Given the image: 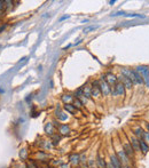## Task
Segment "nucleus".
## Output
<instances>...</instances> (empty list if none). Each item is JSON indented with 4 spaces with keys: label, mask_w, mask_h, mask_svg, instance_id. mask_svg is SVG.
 Listing matches in <instances>:
<instances>
[{
    "label": "nucleus",
    "mask_w": 149,
    "mask_h": 168,
    "mask_svg": "<svg viewBox=\"0 0 149 168\" xmlns=\"http://www.w3.org/2000/svg\"><path fill=\"white\" fill-rule=\"evenodd\" d=\"M143 79V85L149 88V66L147 65H138L135 69H134Z\"/></svg>",
    "instance_id": "1"
},
{
    "label": "nucleus",
    "mask_w": 149,
    "mask_h": 168,
    "mask_svg": "<svg viewBox=\"0 0 149 168\" xmlns=\"http://www.w3.org/2000/svg\"><path fill=\"white\" fill-rule=\"evenodd\" d=\"M120 144H122L123 150H124L125 153L127 154V157H128L130 159L134 160V158H135V151L133 150V147H132V145H131V142H130L128 137H126V135H124V140L120 142Z\"/></svg>",
    "instance_id": "2"
},
{
    "label": "nucleus",
    "mask_w": 149,
    "mask_h": 168,
    "mask_svg": "<svg viewBox=\"0 0 149 168\" xmlns=\"http://www.w3.org/2000/svg\"><path fill=\"white\" fill-rule=\"evenodd\" d=\"M115 153H116V155L118 157V159L122 161L123 166H124V165H131V159L127 157V154H126L125 151L123 150L122 144H119L118 147H115Z\"/></svg>",
    "instance_id": "3"
},
{
    "label": "nucleus",
    "mask_w": 149,
    "mask_h": 168,
    "mask_svg": "<svg viewBox=\"0 0 149 168\" xmlns=\"http://www.w3.org/2000/svg\"><path fill=\"white\" fill-rule=\"evenodd\" d=\"M100 89H101V94L103 96H109L111 94V87L106 81L104 75H101V78H100Z\"/></svg>",
    "instance_id": "4"
},
{
    "label": "nucleus",
    "mask_w": 149,
    "mask_h": 168,
    "mask_svg": "<svg viewBox=\"0 0 149 168\" xmlns=\"http://www.w3.org/2000/svg\"><path fill=\"white\" fill-rule=\"evenodd\" d=\"M111 95L115 96V97L124 96L125 95V87H124V85H123L120 81H118L116 85L111 88Z\"/></svg>",
    "instance_id": "5"
},
{
    "label": "nucleus",
    "mask_w": 149,
    "mask_h": 168,
    "mask_svg": "<svg viewBox=\"0 0 149 168\" xmlns=\"http://www.w3.org/2000/svg\"><path fill=\"white\" fill-rule=\"evenodd\" d=\"M131 81L133 82V85H143V79L142 77L134 70V69H131V77H130Z\"/></svg>",
    "instance_id": "6"
},
{
    "label": "nucleus",
    "mask_w": 149,
    "mask_h": 168,
    "mask_svg": "<svg viewBox=\"0 0 149 168\" xmlns=\"http://www.w3.org/2000/svg\"><path fill=\"white\" fill-rule=\"evenodd\" d=\"M92 97H100L102 94H101V89H100V80H94L92 82Z\"/></svg>",
    "instance_id": "7"
},
{
    "label": "nucleus",
    "mask_w": 149,
    "mask_h": 168,
    "mask_svg": "<svg viewBox=\"0 0 149 168\" xmlns=\"http://www.w3.org/2000/svg\"><path fill=\"white\" fill-rule=\"evenodd\" d=\"M118 81H120L123 85H124V87H125V89H128V91H131L132 88H133V82L131 81V79L130 78H127V77H124V75H119L118 77Z\"/></svg>",
    "instance_id": "8"
},
{
    "label": "nucleus",
    "mask_w": 149,
    "mask_h": 168,
    "mask_svg": "<svg viewBox=\"0 0 149 168\" xmlns=\"http://www.w3.org/2000/svg\"><path fill=\"white\" fill-rule=\"evenodd\" d=\"M128 140L131 142V145L133 147V150L135 151V153H140V145H139V138H136L133 134H131L128 136Z\"/></svg>",
    "instance_id": "9"
},
{
    "label": "nucleus",
    "mask_w": 149,
    "mask_h": 168,
    "mask_svg": "<svg viewBox=\"0 0 149 168\" xmlns=\"http://www.w3.org/2000/svg\"><path fill=\"white\" fill-rule=\"evenodd\" d=\"M104 77H106V81L109 83L110 86H115L116 83L118 82V77H117L116 74L111 73V72H109V73L104 74Z\"/></svg>",
    "instance_id": "10"
},
{
    "label": "nucleus",
    "mask_w": 149,
    "mask_h": 168,
    "mask_svg": "<svg viewBox=\"0 0 149 168\" xmlns=\"http://www.w3.org/2000/svg\"><path fill=\"white\" fill-rule=\"evenodd\" d=\"M144 132H146V129H143L141 126H135V127L132 129V134H133L136 138H139V140H143Z\"/></svg>",
    "instance_id": "11"
},
{
    "label": "nucleus",
    "mask_w": 149,
    "mask_h": 168,
    "mask_svg": "<svg viewBox=\"0 0 149 168\" xmlns=\"http://www.w3.org/2000/svg\"><path fill=\"white\" fill-rule=\"evenodd\" d=\"M109 158H110V162L116 167V168H123V163H122V161L118 159V157L116 155V153L115 152H112V153H110V155H109Z\"/></svg>",
    "instance_id": "12"
},
{
    "label": "nucleus",
    "mask_w": 149,
    "mask_h": 168,
    "mask_svg": "<svg viewBox=\"0 0 149 168\" xmlns=\"http://www.w3.org/2000/svg\"><path fill=\"white\" fill-rule=\"evenodd\" d=\"M63 110L67 111L68 113L72 114V116H76V113H77V111H78V109H76V106H74L72 103H71V104H64V105H63Z\"/></svg>",
    "instance_id": "13"
},
{
    "label": "nucleus",
    "mask_w": 149,
    "mask_h": 168,
    "mask_svg": "<svg viewBox=\"0 0 149 168\" xmlns=\"http://www.w3.org/2000/svg\"><path fill=\"white\" fill-rule=\"evenodd\" d=\"M139 145H140V153L141 154H147L149 152V145L144 142V140H139Z\"/></svg>",
    "instance_id": "14"
},
{
    "label": "nucleus",
    "mask_w": 149,
    "mask_h": 168,
    "mask_svg": "<svg viewBox=\"0 0 149 168\" xmlns=\"http://www.w3.org/2000/svg\"><path fill=\"white\" fill-rule=\"evenodd\" d=\"M83 97H85L86 100L92 97V86H90V85L83 86Z\"/></svg>",
    "instance_id": "15"
},
{
    "label": "nucleus",
    "mask_w": 149,
    "mask_h": 168,
    "mask_svg": "<svg viewBox=\"0 0 149 168\" xmlns=\"http://www.w3.org/2000/svg\"><path fill=\"white\" fill-rule=\"evenodd\" d=\"M57 130H59V134L61 136H63V135H67V134L70 133V127H69V125L63 124V125H60V127L57 128Z\"/></svg>",
    "instance_id": "16"
},
{
    "label": "nucleus",
    "mask_w": 149,
    "mask_h": 168,
    "mask_svg": "<svg viewBox=\"0 0 149 168\" xmlns=\"http://www.w3.org/2000/svg\"><path fill=\"white\" fill-rule=\"evenodd\" d=\"M61 100L64 104H71V102H73V100H74V96L71 94H63L61 96Z\"/></svg>",
    "instance_id": "17"
},
{
    "label": "nucleus",
    "mask_w": 149,
    "mask_h": 168,
    "mask_svg": "<svg viewBox=\"0 0 149 168\" xmlns=\"http://www.w3.org/2000/svg\"><path fill=\"white\" fill-rule=\"evenodd\" d=\"M69 161H70L71 165L77 166V165H79V162H80V155H79V154H72V155H70Z\"/></svg>",
    "instance_id": "18"
},
{
    "label": "nucleus",
    "mask_w": 149,
    "mask_h": 168,
    "mask_svg": "<svg viewBox=\"0 0 149 168\" xmlns=\"http://www.w3.org/2000/svg\"><path fill=\"white\" fill-rule=\"evenodd\" d=\"M54 129H55V127H54V125L52 122H47L46 124V126H45V133L47 135L53 136L54 135Z\"/></svg>",
    "instance_id": "19"
},
{
    "label": "nucleus",
    "mask_w": 149,
    "mask_h": 168,
    "mask_svg": "<svg viewBox=\"0 0 149 168\" xmlns=\"http://www.w3.org/2000/svg\"><path fill=\"white\" fill-rule=\"evenodd\" d=\"M96 165L99 168H107V162L100 154H98V157H96Z\"/></svg>",
    "instance_id": "20"
},
{
    "label": "nucleus",
    "mask_w": 149,
    "mask_h": 168,
    "mask_svg": "<svg viewBox=\"0 0 149 168\" xmlns=\"http://www.w3.org/2000/svg\"><path fill=\"white\" fill-rule=\"evenodd\" d=\"M55 116H56V118H57L59 120H61V121H65V120L68 119V116H67L62 110H60V109H57V111L55 112Z\"/></svg>",
    "instance_id": "21"
},
{
    "label": "nucleus",
    "mask_w": 149,
    "mask_h": 168,
    "mask_svg": "<svg viewBox=\"0 0 149 168\" xmlns=\"http://www.w3.org/2000/svg\"><path fill=\"white\" fill-rule=\"evenodd\" d=\"M120 73H122V75L130 78L131 77V69H128V67H122L120 69Z\"/></svg>",
    "instance_id": "22"
},
{
    "label": "nucleus",
    "mask_w": 149,
    "mask_h": 168,
    "mask_svg": "<svg viewBox=\"0 0 149 168\" xmlns=\"http://www.w3.org/2000/svg\"><path fill=\"white\" fill-rule=\"evenodd\" d=\"M72 104L76 106V109H82L83 106H84V103L79 100V99H74L73 100V102H72Z\"/></svg>",
    "instance_id": "23"
},
{
    "label": "nucleus",
    "mask_w": 149,
    "mask_h": 168,
    "mask_svg": "<svg viewBox=\"0 0 149 168\" xmlns=\"http://www.w3.org/2000/svg\"><path fill=\"white\" fill-rule=\"evenodd\" d=\"M73 96H74V99H80V97L83 96V87L78 88V89H77L76 92H74Z\"/></svg>",
    "instance_id": "24"
},
{
    "label": "nucleus",
    "mask_w": 149,
    "mask_h": 168,
    "mask_svg": "<svg viewBox=\"0 0 149 168\" xmlns=\"http://www.w3.org/2000/svg\"><path fill=\"white\" fill-rule=\"evenodd\" d=\"M48 158V155L45 153V152H43V151H40L39 153H38V159L40 160V161H46V159Z\"/></svg>",
    "instance_id": "25"
},
{
    "label": "nucleus",
    "mask_w": 149,
    "mask_h": 168,
    "mask_svg": "<svg viewBox=\"0 0 149 168\" xmlns=\"http://www.w3.org/2000/svg\"><path fill=\"white\" fill-rule=\"evenodd\" d=\"M126 17H141V19H144L146 16L144 15H140V14H128V15H125Z\"/></svg>",
    "instance_id": "26"
},
{
    "label": "nucleus",
    "mask_w": 149,
    "mask_h": 168,
    "mask_svg": "<svg viewBox=\"0 0 149 168\" xmlns=\"http://www.w3.org/2000/svg\"><path fill=\"white\" fill-rule=\"evenodd\" d=\"M143 140H144V142L149 145V132H144V135H143Z\"/></svg>",
    "instance_id": "27"
},
{
    "label": "nucleus",
    "mask_w": 149,
    "mask_h": 168,
    "mask_svg": "<svg viewBox=\"0 0 149 168\" xmlns=\"http://www.w3.org/2000/svg\"><path fill=\"white\" fill-rule=\"evenodd\" d=\"M98 26H88V28H85L84 29V33H87V32H90V31H93V30H95Z\"/></svg>",
    "instance_id": "28"
},
{
    "label": "nucleus",
    "mask_w": 149,
    "mask_h": 168,
    "mask_svg": "<svg viewBox=\"0 0 149 168\" xmlns=\"http://www.w3.org/2000/svg\"><path fill=\"white\" fill-rule=\"evenodd\" d=\"M119 15H125V13H124V12H118V13H115V14H112L111 16H114V17H115V16H119Z\"/></svg>",
    "instance_id": "29"
},
{
    "label": "nucleus",
    "mask_w": 149,
    "mask_h": 168,
    "mask_svg": "<svg viewBox=\"0 0 149 168\" xmlns=\"http://www.w3.org/2000/svg\"><path fill=\"white\" fill-rule=\"evenodd\" d=\"M6 28H7V24H4V25H0V33H1V32H3V31H4L5 29H6Z\"/></svg>",
    "instance_id": "30"
},
{
    "label": "nucleus",
    "mask_w": 149,
    "mask_h": 168,
    "mask_svg": "<svg viewBox=\"0 0 149 168\" xmlns=\"http://www.w3.org/2000/svg\"><path fill=\"white\" fill-rule=\"evenodd\" d=\"M68 19H70V15H64L60 19V21H64V20H68Z\"/></svg>",
    "instance_id": "31"
},
{
    "label": "nucleus",
    "mask_w": 149,
    "mask_h": 168,
    "mask_svg": "<svg viewBox=\"0 0 149 168\" xmlns=\"http://www.w3.org/2000/svg\"><path fill=\"white\" fill-rule=\"evenodd\" d=\"M107 168H116V167H115V166H114V165L109 161V162H107Z\"/></svg>",
    "instance_id": "32"
},
{
    "label": "nucleus",
    "mask_w": 149,
    "mask_h": 168,
    "mask_svg": "<svg viewBox=\"0 0 149 168\" xmlns=\"http://www.w3.org/2000/svg\"><path fill=\"white\" fill-rule=\"evenodd\" d=\"M5 7V1H1V0H0V9H3Z\"/></svg>",
    "instance_id": "33"
},
{
    "label": "nucleus",
    "mask_w": 149,
    "mask_h": 168,
    "mask_svg": "<svg viewBox=\"0 0 149 168\" xmlns=\"http://www.w3.org/2000/svg\"><path fill=\"white\" fill-rule=\"evenodd\" d=\"M144 126H146V130L149 132V122H144Z\"/></svg>",
    "instance_id": "34"
},
{
    "label": "nucleus",
    "mask_w": 149,
    "mask_h": 168,
    "mask_svg": "<svg viewBox=\"0 0 149 168\" xmlns=\"http://www.w3.org/2000/svg\"><path fill=\"white\" fill-rule=\"evenodd\" d=\"M123 168H133V166L132 165H124Z\"/></svg>",
    "instance_id": "35"
},
{
    "label": "nucleus",
    "mask_w": 149,
    "mask_h": 168,
    "mask_svg": "<svg viewBox=\"0 0 149 168\" xmlns=\"http://www.w3.org/2000/svg\"><path fill=\"white\" fill-rule=\"evenodd\" d=\"M70 47H71V45H68V46L63 47V50H65V49H68V48H70Z\"/></svg>",
    "instance_id": "36"
}]
</instances>
